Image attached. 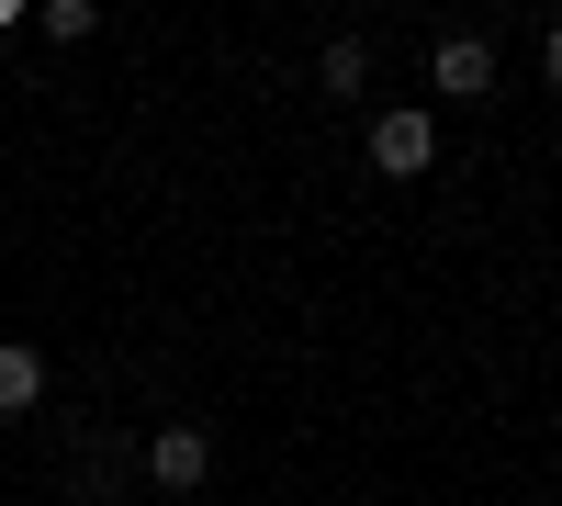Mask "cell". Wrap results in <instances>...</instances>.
<instances>
[{
  "mask_svg": "<svg viewBox=\"0 0 562 506\" xmlns=\"http://www.w3.org/2000/svg\"><path fill=\"white\" fill-rule=\"evenodd\" d=\"M135 462H147V484H169V495H192V484L214 473V439H203V428H158L147 450H135Z\"/></svg>",
  "mask_w": 562,
  "mask_h": 506,
  "instance_id": "7a4b0ae2",
  "label": "cell"
},
{
  "mask_svg": "<svg viewBox=\"0 0 562 506\" xmlns=\"http://www.w3.org/2000/svg\"><path fill=\"white\" fill-rule=\"evenodd\" d=\"M428 158H439V124L428 113H371V169H383V180H416Z\"/></svg>",
  "mask_w": 562,
  "mask_h": 506,
  "instance_id": "6da1fadb",
  "label": "cell"
},
{
  "mask_svg": "<svg viewBox=\"0 0 562 506\" xmlns=\"http://www.w3.org/2000/svg\"><path fill=\"white\" fill-rule=\"evenodd\" d=\"M45 34H57V45H90V23H102V12H90V0H45V12H34Z\"/></svg>",
  "mask_w": 562,
  "mask_h": 506,
  "instance_id": "8992f818",
  "label": "cell"
},
{
  "mask_svg": "<svg viewBox=\"0 0 562 506\" xmlns=\"http://www.w3.org/2000/svg\"><path fill=\"white\" fill-rule=\"evenodd\" d=\"M540 79H551V90H562V23H551V34H540Z\"/></svg>",
  "mask_w": 562,
  "mask_h": 506,
  "instance_id": "52a82bcc",
  "label": "cell"
},
{
  "mask_svg": "<svg viewBox=\"0 0 562 506\" xmlns=\"http://www.w3.org/2000/svg\"><path fill=\"white\" fill-rule=\"evenodd\" d=\"M428 79L450 90V102H495V45L484 34H450L439 57H428Z\"/></svg>",
  "mask_w": 562,
  "mask_h": 506,
  "instance_id": "3957f363",
  "label": "cell"
},
{
  "mask_svg": "<svg viewBox=\"0 0 562 506\" xmlns=\"http://www.w3.org/2000/svg\"><path fill=\"white\" fill-rule=\"evenodd\" d=\"M326 90H349V102L371 90V45H360V34H338V45H326Z\"/></svg>",
  "mask_w": 562,
  "mask_h": 506,
  "instance_id": "5b68a950",
  "label": "cell"
},
{
  "mask_svg": "<svg viewBox=\"0 0 562 506\" xmlns=\"http://www.w3.org/2000/svg\"><path fill=\"white\" fill-rule=\"evenodd\" d=\"M34 394H45V349H23V338H0V417H23Z\"/></svg>",
  "mask_w": 562,
  "mask_h": 506,
  "instance_id": "277c9868",
  "label": "cell"
}]
</instances>
